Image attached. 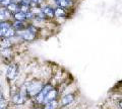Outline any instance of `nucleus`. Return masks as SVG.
Listing matches in <instances>:
<instances>
[{
  "label": "nucleus",
  "mask_w": 122,
  "mask_h": 109,
  "mask_svg": "<svg viewBox=\"0 0 122 109\" xmlns=\"http://www.w3.org/2000/svg\"><path fill=\"white\" fill-rule=\"evenodd\" d=\"M58 95H59V92H58V89L53 87L50 91L48 92V94L45 96L44 101H43V105L47 104L51 101H54V100H58Z\"/></svg>",
  "instance_id": "6"
},
{
  "label": "nucleus",
  "mask_w": 122,
  "mask_h": 109,
  "mask_svg": "<svg viewBox=\"0 0 122 109\" xmlns=\"http://www.w3.org/2000/svg\"><path fill=\"white\" fill-rule=\"evenodd\" d=\"M0 1H1V0H0Z\"/></svg>",
  "instance_id": "20"
},
{
  "label": "nucleus",
  "mask_w": 122,
  "mask_h": 109,
  "mask_svg": "<svg viewBox=\"0 0 122 109\" xmlns=\"http://www.w3.org/2000/svg\"><path fill=\"white\" fill-rule=\"evenodd\" d=\"M10 17V13L5 7H0V21H6Z\"/></svg>",
  "instance_id": "11"
},
{
  "label": "nucleus",
  "mask_w": 122,
  "mask_h": 109,
  "mask_svg": "<svg viewBox=\"0 0 122 109\" xmlns=\"http://www.w3.org/2000/svg\"><path fill=\"white\" fill-rule=\"evenodd\" d=\"M61 109H69V108H67V107H62Z\"/></svg>",
  "instance_id": "19"
},
{
  "label": "nucleus",
  "mask_w": 122,
  "mask_h": 109,
  "mask_svg": "<svg viewBox=\"0 0 122 109\" xmlns=\"http://www.w3.org/2000/svg\"><path fill=\"white\" fill-rule=\"evenodd\" d=\"M26 26L25 25L24 22H20V21H15L12 23V28H13V31H15V33L16 32H20L22 31H25Z\"/></svg>",
  "instance_id": "10"
},
{
  "label": "nucleus",
  "mask_w": 122,
  "mask_h": 109,
  "mask_svg": "<svg viewBox=\"0 0 122 109\" xmlns=\"http://www.w3.org/2000/svg\"><path fill=\"white\" fill-rule=\"evenodd\" d=\"M8 106V103H7V100L5 99L4 95L0 97V109H7Z\"/></svg>",
  "instance_id": "16"
},
{
  "label": "nucleus",
  "mask_w": 122,
  "mask_h": 109,
  "mask_svg": "<svg viewBox=\"0 0 122 109\" xmlns=\"http://www.w3.org/2000/svg\"><path fill=\"white\" fill-rule=\"evenodd\" d=\"M9 27H12V22H10L8 20L0 21V28H9Z\"/></svg>",
  "instance_id": "17"
},
{
  "label": "nucleus",
  "mask_w": 122,
  "mask_h": 109,
  "mask_svg": "<svg viewBox=\"0 0 122 109\" xmlns=\"http://www.w3.org/2000/svg\"><path fill=\"white\" fill-rule=\"evenodd\" d=\"M15 31L12 27L9 28H0V39H11L15 36Z\"/></svg>",
  "instance_id": "8"
},
{
  "label": "nucleus",
  "mask_w": 122,
  "mask_h": 109,
  "mask_svg": "<svg viewBox=\"0 0 122 109\" xmlns=\"http://www.w3.org/2000/svg\"><path fill=\"white\" fill-rule=\"evenodd\" d=\"M6 9L8 10L9 13L14 14L15 12H18V11H20V6L17 4H15V3H10V4L6 7Z\"/></svg>",
  "instance_id": "15"
},
{
  "label": "nucleus",
  "mask_w": 122,
  "mask_h": 109,
  "mask_svg": "<svg viewBox=\"0 0 122 109\" xmlns=\"http://www.w3.org/2000/svg\"><path fill=\"white\" fill-rule=\"evenodd\" d=\"M36 31L37 29L33 25H28L25 31L17 32V35L21 37V39L25 40V42H33V40L36 39Z\"/></svg>",
  "instance_id": "3"
},
{
  "label": "nucleus",
  "mask_w": 122,
  "mask_h": 109,
  "mask_svg": "<svg viewBox=\"0 0 122 109\" xmlns=\"http://www.w3.org/2000/svg\"><path fill=\"white\" fill-rule=\"evenodd\" d=\"M58 107H59V101L58 100L51 101V102L43 105V109H58Z\"/></svg>",
  "instance_id": "13"
},
{
  "label": "nucleus",
  "mask_w": 122,
  "mask_h": 109,
  "mask_svg": "<svg viewBox=\"0 0 122 109\" xmlns=\"http://www.w3.org/2000/svg\"><path fill=\"white\" fill-rule=\"evenodd\" d=\"M13 15V18L15 19V21H20V22H24L25 20H26V16L24 12L21 11H18V12H15Z\"/></svg>",
  "instance_id": "14"
},
{
  "label": "nucleus",
  "mask_w": 122,
  "mask_h": 109,
  "mask_svg": "<svg viewBox=\"0 0 122 109\" xmlns=\"http://www.w3.org/2000/svg\"><path fill=\"white\" fill-rule=\"evenodd\" d=\"M53 88V85L51 83H47L44 85L43 89L41 90V92L38 94V95H36L35 97H34V102H35L36 105H43V101H44V98L45 96L48 94V92L50 91V90Z\"/></svg>",
  "instance_id": "4"
},
{
  "label": "nucleus",
  "mask_w": 122,
  "mask_h": 109,
  "mask_svg": "<svg viewBox=\"0 0 122 109\" xmlns=\"http://www.w3.org/2000/svg\"><path fill=\"white\" fill-rule=\"evenodd\" d=\"M54 15L56 17H66L67 16V13H66V10L65 8H62V7H57L56 9H54Z\"/></svg>",
  "instance_id": "12"
},
{
  "label": "nucleus",
  "mask_w": 122,
  "mask_h": 109,
  "mask_svg": "<svg viewBox=\"0 0 122 109\" xmlns=\"http://www.w3.org/2000/svg\"><path fill=\"white\" fill-rule=\"evenodd\" d=\"M0 7H1V6H0Z\"/></svg>",
  "instance_id": "21"
},
{
  "label": "nucleus",
  "mask_w": 122,
  "mask_h": 109,
  "mask_svg": "<svg viewBox=\"0 0 122 109\" xmlns=\"http://www.w3.org/2000/svg\"><path fill=\"white\" fill-rule=\"evenodd\" d=\"M42 9V12H43V14L45 15L46 18H53L55 15H54V8L51 6H44Z\"/></svg>",
  "instance_id": "9"
},
{
  "label": "nucleus",
  "mask_w": 122,
  "mask_h": 109,
  "mask_svg": "<svg viewBox=\"0 0 122 109\" xmlns=\"http://www.w3.org/2000/svg\"><path fill=\"white\" fill-rule=\"evenodd\" d=\"M75 100V95L72 93H68L66 95H64L60 100V105L62 107H66L68 105H70L71 103H73V101Z\"/></svg>",
  "instance_id": "7"
},
{
  "label": "nucleus",
  "mask_w": 122,
  "mask_h": 109,
  "mask_svg": "<svg viewBox=\"0 0 122 109\" xmlns=\"http://www.w3.org/2000/svg\"><path fill=\"white\" fill-rule=\"evenodd\" d=\"M18 73H20V67L16 63H11L9 64V66L7 67L6 70V78L9 82L14 81L17 78Z\"/></svg>",
  "instance_id": "5"
},
{
  "label": "nucleus",
  "mask_w": 122,
  "mask_h": 109,
  "mask_svg": "<svg viewBox=\"0 0 122 109\" xmlns=\"http://www.w3.org/2000/svg\"><path fill=\"white\" fill-rule=\"evenodd\" d=\"M29 99L28 95L25 89H20L13 93H10V100L14 105H22L25 103V101Z\"/></svg>",
  "instance_id": "2"
},
{
  "label": "nucleus",
  "mask_w": 122,
  "mask_h": 109,
  "mask_svg": "<svg viewBox=\"0 0 122 109\" xmlns=\"http://www.w3.org/2000/svg\"><path fill=\"white\" fill-rule=\"evenodd\" d=\"M44 83L41 80H38V79H34V80L30 81L28 84L25 85V92L26 95H28L29 98H34L36 95H38L41 90L44 87Z\"/></svg>",
  "instance_id": "1"
},
{
  "label": "nucleus",
  "mask_w": 122,
  "mask_h": 109,
  "mask_svg": "<svg viewBox=\"0 0 122 109\" xmlns=\"http://www.w3.org/2000/svg\"><path fill=\"white\" fill-rule=\"evenodd\" d=\"M10 3H12V2H11V0H1V1H0V6H1V7H5V8H6V7L8 6Z\"/></svg>",
  "instance_id": "18"
}]
</instances>
